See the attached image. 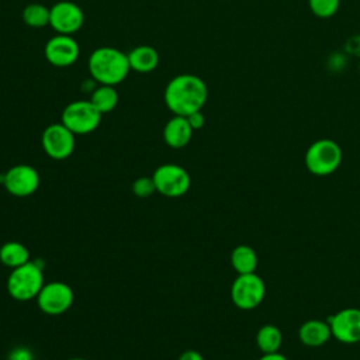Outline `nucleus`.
<instances>
[{
  "mask_svg": "<svg viewBox=\"0 0 360 360\" xmlns=\"http://www.w3.org/2000/svg\"><path fill=\"white\" fill-rule=\"evenodd\" d=\"M342 148L333 139L322 138L312 142L304 156L309 173L323 177L336 172L342 163Z\"/></svg>",
  "mask_w": 360,
  "mask_h": 360,
  "instance_id": "4",
  "label": "nucleus"
},
{
  "mask_svg": "<svg viewBox=\"0 0 360 360\" xmlns=\"http://www.w3.org/2000/svg\"><path fill=\"white\" fill-rule=\"evenodd\" d=\"M332 336L342 343L353 345L360 342V309L343 308L328 321Z\"/></svg>",
  "mask_w": 360,
  "mask_h": 360,
  "instance_id": "13",
  "label": "nucleus"
},
{
  "mask_svg": "<svg viewBox=\"0 0 360 360\" xmlns=\"http://www.w3.org/2000/svg\"><path fill=\"white\" fill-rule=\"evenodd\" d=\"M80 55L77 41L72 35L56 34L49 38L44 48L45 59L55 68L72 66Z\"/></svg>",
  "mask_w": 360,
  "mask_h": 360,
  "instance_id": "12",
  "label": "nucleus"
},
{
  "mask_svg": "<svg viewBox=\"0 0 360 360\" xmlns=\"http://www.w3.org/2000/svg\"><path fill=\"white\" fill-rule=\"evenodd\" d=\"M7 360H34V356H32V352L28 347L18 346V347H14L8 353Z\"/></svg>",
  "mask_w": 360,
  "mask_h": 360,
  "instance_id": "24",
  "label": "nucleus"
},
{
  "mask_svg": "<svg viewBox=\"0 0 360 360\" xmlns=\"http://www.w3.org/2000/svg\"><path fill=\"white\" fill-rule=\"evenodd\" d=\"M44 284L41 266L30 260L22 266L11 269L6 281V288L13 300L25 302L37 298Z\"/></svg>",
  "mask_w": 360,
  "mask_h": 360,
  "instance_id": "3",
  "label": "nucleus"
},
{
  "mask_svg": "<svg viewBox=\"0 0 360 360\" xmlns=\"http://www.w3.org/2000/svg\"><path fill=\"white\" fill-rule=\"evenodd\" d=\"M22 21L31 28H42L49 25V8L39 3H31L22 10Z\"/></svg>",
  "mask_w": 360,
  "mask_h": 360,
  "instance_id": "21",
  "label": "nucleus"
},
{
  "mask_svg": "<svg viewBox=\"0 0 360 360\" xmlns=\"http://www.w3.org/2000/svg\"><path fill=\"white\" fill-rule=\"evenodd\" d=\"M179 360H205V359H204L202 354H201L200 352H197V350H186V352H183V353L180 354Z\"/></svg>",
  "mask_w": 360,
  "mask_h": 360,
  "instance_id": "26",
  "label": "nucleus"
},
{
  "mask_svg": "<svg viewBox=\"0 0 360 360\" xmlns=\"http://www.w3.org/2000/svg\"><path fill=\"white\" fill-rule=\"evenodd\" d=\"M309 10L319 18L333 17L340 6V0H308Z\"/></svg>",
  "mask_w": 360,
  "mask_h": 360,
  "instance_id": "22",
  "label": "nucleus"
},
{
  "mask_svg": "<svg viewBox=\"0 0 360 360\" xmlns=\"http://www.w3.org/2000/svg\"><path fill=\"white\" fill-rule=\"evenodd\" d=\"M127 56L131 70L136 73H149L159 65V53L150 45H138L132 48Z\"/></svg>",
  "mask_w": 360,
  "mask_h": 360,
  "instance_id": "16",
  "label": "nucleus"
},
{
  "mask_svg": "<svg viewBox=\"0 0 360 360\" xmlns=\"http://www.w3.org/2000/svg\"><path fill=\"white\" fill-rule=\"evenodd\" d=\"M163 98L173 115L187 117L191 112L202 110L208 98V87L200 76L183 73L169 80L163 91Z\"/></svg>",
  "mask_w": 360,
  "mask_h": 360,
  "instance_id": "1",
  "label": "nucleus"
},
{
  "mask_svg": "<svg viewBox=\"0 0 360 360\" xmlns=\"http://www.w3.org/2000/svg\"><path fill=\"white\" fill-rule=\"evenodd\" d=\"M193 128L183 115H173L163 127V141L173 149H180L188 145L193 136Z\"/></svg>",
  "mask_w": 360,
  "mask_h": 360,
  "instance_id": "14",
  "label": "nucleus"
},
{
  "mask_svg": "<svg viewBox=\"0 0 360 360\" xmlns=\"http://www.w3.org/2000/svg\"><path fill=\"white\" fill-rule=\"evenodd\" d=\"M259 360H288V359L280 352H276V353H263Z\"/></svg>",
  "mask_w": 360,
  "mask_h": 360,
  "instance_id": "27",
  "label": "nucleus"
},
{
  "mask_svg": "<svg viewBox=\"0 0 360 360\" xmlns=\"http://www.w3.org/2000/svg\"><path fill=\"white\" fill-rule=\"evenodd\" d=\"M90 76L98 84L117 86L124 82L131 70L128 56L114 46H100L94 49L87 60Z\"/></svg>",
  "mask_w": 360,
  "mask_h": 360,
  "instance_id": "2",
  "label": "nucleus"
},
{
  "mask_svg": "<svg viewBox=\"0 0 360 360\" xmlns=\"http://www.w3.org/2000/svg\"><path fill=\"white\" fill-rule=\"evenodd\" d=\"M30 262L28 248L17 240L6 242L0 246V263L8 269H15L18 266Z\"/></svg>",
  "mask_w": 360,
  "mask_h": 360,
  "instance_id": "18",
  "label": "nucleus"
},
{
  "mask_svg": "<svg viewBox=\"0 0 360 360\" xmlns=\"http://www.w3.org/2000/svg\"><path fill=\"white\" fill-rule=\"evenodd\" d=\"M259 257L255 249L249 245H238L231 252V266L238 274L256 273Z\"/></svg>",
  "mask_w": 360,
  "mask_h": 360,
  "instance_id": "17",
  "label": "nucleus"
},
{
  "mask_svg": "<svg viewBox=\"0 0 360 360\" xmlns=\"http://www.w3.org/2000/svg\"><path fill=\"white\" fill-rule=\"evenodd\" d=\"M256 345L262 353H276L283 345V333L276 325H263L256 333Z\"/></svg>",
  "mask_w": 360,
  "mask_h": 360,
  "instance_id": "20",
  "label": "nucleus"
},
{
  "mask_svg": "<svg viewBox=\"0 0 360 360\" xmlns=\"http://www.w3.org/2000/svg\"><path fill=\"white\" fill-rule=\"evenodd\" d=\"M1 179L6 191L20 198L32 195L38 190L41 183V177L37 169L25 163L10 167Z\"/></svg>",
  "mask_w": 360,
  "mask_h": 360,
  "instance_id": "10",
  "label": "nucleus"
},
{
  "mask_svg": "<svg viewBox=\"0 0 360 360\" xmlns=\"http://www.w3.org/2000/svg\"><path fill=\"white\" fill-rule=\"evenodd\" d=\"M266 295L263 278L256 273L238 274L231 285V300L235 307L243 311L255 309Z\"/></svg>",
  "mask_w": 360,
  "mask_h": 360,
  "instance_id": "7",
  "label": "nucleus"
},
{
  "mask_svg": "<svg viewBox=\"0 0 360 360\" xmlns=\"http://www.w3.org/2000/svg\"><path fill=\"white\" fill-rule=\"evenodd\" d=\"M156 191L169 198L184 195L191 186L188 172L176 163H163L152 174Z\"/></svg>",
  "mask_w": 360,
  "mask_h": 360,
  "instance_id": "6",
  "label": "nucleus"
},
{
  "mask_svg": "<svg viewBox=\"0 0 360 360\" xmlns=\"http://www.w3.org/2000/svg\"><path fill=\"white\" fill-rule=\"evenodd\" d=\"M156 191L155 183L152 176H143V177H138L134 184H132V193L138 197V198H148L150 197L153 193Z\"/></svg>",
  "mask_w": 360,
  "mask_h": 360,
  "instance_id": "23",
  "label": "nucleus"
},
{
  "mask_svg": "<svg viewBox=\"0 0 360 360\" xmlns=\"http://www.w3.org/2000/svg\"><path fill=\"white\" fill-rule=\"evenodd\" d=\"M69 360H86V359H82V357H73V359H69Z\"/></svg>",
  "mask_w": 360,
  "mask_h": 360,
  "instance_id": "28",
  "label": "nucleus"
},
{
  "mask_svg": "<svg viewBox=\"0 0 360 360\" xmlns=\"http://www.w3.org/2000/svg\"><path fill=\"white\" fill-rule=\"evenodd\" d=\"M118 100H120V96H118V91L115 90V86H108V84H100L93 90L90 96L91 104L101 114L111 112L117 107Z\"/></svg>",
  "mask_w": 360,
  "mask_h": 360,
  "instance_id": "19",
  "label": "nucleus"
},
{
  "mask_svg": "<svg viewBox=\"0 0 360 360\" xmlns=\"http://www.w3.org/2000/svg\"><path fill=\"white\" fill-rule=\"evenodd\" d=\"M84 24L83 10L73 1L62 0L49 8V25L58 34L73 35Z\"/></svg>",
  "mask_w": 360,
  "mask_h": 360,
  "instance_id": "11",
  "label": "nucleus"
},
{
  "mask_svg": "<svg viewBox=\"0 0 360 360\" xmlns=\"http://www.w3.org/2000/svg\"><path fill=\"white\" fill-rule=\"evenodd\" d=\"M75 134L66 128L62 122H55L48 125L41 136L42 149L53 160H65L68 159L76 145Z\"/></svg>",
  "mask_w": 360,
  "mask_h": 360,
  "instance_id": "9",
  "label": "nucleus"
},
{
  "mask_svg": "<svg viewBox=\"0 0 360 360\" xmlns=\"http://www.w3.org/2000/svg\"><path fill=\"white\" fill-rule=\"evenodd\" d=\"M330 338V326L322 319H308L298 329L300 342L308 347H321Z\"/></svg>",
  "mask_w": 360,
  "mask_h": 360,
  "instance_id": "15",
  "label": "nucleus"
},
{
  "mask_svg": "<svg viewBox=\"0 0 360 360\" xmlns=\"http://www.w3.org/2000/svg\"><path fill=\"white\" fill-rule=\"evenodd\" d=\"M35 300L44 314L56 316L65 314L72 307L75 294L69 284L63 281H51L44 284Z\"/></svg>",
  "mask_w": 360,
  "mask_h": 360,
  "instance_id": "8",
  "label": "nucleus"
},
{
  "mask_svg": "<svg viewBox=\"0 0 360 360\" xmlns=\"http://www.w3.org/2000/svg\"><path fill=\"white\" fill-rule=\"evenodd\" d=\"M101 117L103 114L90 100H76L63 108L60 122L75 135H86L98 128Z\"/></svg>",
  "mask_w": 360,
  "mask_h": 360,
  "instance_id": "5",
  "label": "nucleus"
},
{
  "mask_svg": "<svg viewBox=\"0 0 360 360\" xmlns=\"http://www.w3.org/2000/svg\"><path fill=\"white\" fill-rule=\"evenodd\" d=\"M190 127L193 128V131H197V129H201L205 124V117L201 111H195V112H191L190 115L186 117Z\"/></svg>",
  "mask_w": 360,
  "mask_h": 360,
  "instance_id": "25",
  "label": "nucleus"
}]
</instances>
